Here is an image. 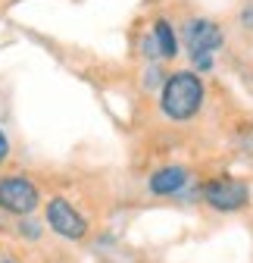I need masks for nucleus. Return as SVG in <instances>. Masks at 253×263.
<instances>
[{
	"instance_id": "nucleus-5",
	"label": "nucleus",
	"mask_w": 253,
	"mask_h": 263,
	"mask_svg": "<svg viewBox=\"0 0 253 263\" xmlns=\"http://www.w3.org/2000/svg\"><path fill=\"white\" fill-rule=\"evenodd\" d=\"M47 226L53 229L56 235L69 238V241H78L88 235V222L85 216L66 201V197H53V201L47 204Z\"/></svg>"
},
{
	"instance_id": "nucleus-2",
	"label": "nucleus",
	"mask_w": 253,
	"mask_h": 263,
	"mask_svg": "<svg viewBox=\"0 0 253 263\" xmlns=\"http://www.w3.org/2000/svg\"><path fill=\"white\" fill-rule=\"evenodd\" d=\"M225 35H222V28H219L213 19H187L184 25V47L187 53H191V63L197 66V69H209L213 66V57L219 53V47H222Z\"/></svg>"
},
{
	"instance_id": "nucleus-1",
	"label": "nucleus",
	"mask_w": 253,
	"mask_h": 263,
	"mask_svg": "<svg viewBox=\"0 0 253 263\" xmlns=\"http://www.w3.org/2000/svg\"><path fill=\"white\" fill-rule=\"evenodd\" d=\"M203 104V82L191 72V69H184V72H175L166 85H163V97H160V107L169 119L175 122H184V119H191L197 116Z\"/></svg>"
},
{
	"instance_id": "nucleus-8",
	"label": "nucleus",
	"mask_w": 253,
	"mask_h": 263,
	"mask_svg": "<svg viewBox=\"0 0 253 263\" xmlns=\"http://www.w3.org/2000/svg\"><path fill=\"white\" fill-rule=\"evenodd\" d=\"M10 154V141H7V135H4V132H0V160H4Z\"/></svg>"
},
{
	"instance_id": "nucleus-7",
	"label": "nucleus",
	"mask_w": 253,
	"mask_h": 263,
	"mask_svg": "<svg viewBox=\"0 0 253 263\" xmlns=\"http://www.w3.org/2000/svg\"><path fill=\"white\" fill-rule=\"evenodd\" d=\"M153 41H156V50H160L163 60H172L178 53V38H175V31L166 19H160L153 25Z\"/></svg>"
},
{
	"instance_id": "nucleus-4",
	"label": "nucleus",
	"mask_w": 253,
	"mask_h": 263,
	"mask_svg": "<svg viewBox=\"0 0 253 263\" xmlns=\"http://www.w3.org/2000/svg\"><path fill=\"white\" fill-rule=\"evenodd\" d=\"M38 207V188L31 185L22 176H10V179H0V210L25 216Z\"/></svg>"
},
{
	"instance_id": "nucleus-9",
	"label": "nucleus",
	"mask_w": 253,
	"mask_h": 263,
	"mask_svg": "<svg viewBox=\"0 0 253 263\" xmlns=\"http://www.w3.org/2000/svg\"><path fill=\"white\" fill-rule=\"evenodd\" d=\"M22 232H25V235H31V238H38V232H41V229H38V226H28V222H25V226H22Z\"/></svg>"
},
{
	"instance_id": "nucleus-3",
	"label": "nucleus",
	"mask_w": 253,
	"mask_h": 263,
	"mask_svg": "<svg viewBox=\"0 0 253 263\" xmlns=\"http://www.w3.org/2000/svg\"><path fill=\"white\" fill-rule=\"evenodd\" d=\"M203 201L213 210L235 213V210H244L250 204V188L244 182H238V179H216V182H206Z\"/></svg>"
},
{
	"instance_id": "nucleus-6",
	"label": "nucleus",
	"mask_w": 253,
	"mask_h": 263,
	"mask_svg": "<svg viewBox=\"0 0 253 263\" xmlns=\"http://www.w3.org/2000/svg\"><path fill=\"white\" fill-rule=\"evenodd\" d=\"M184 182H187V170L184 166H163V170H156L150 176V191L160 194V197L178 194L184 188Z\"/></svg>"
}]
</instances>
